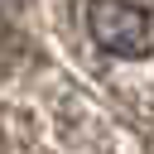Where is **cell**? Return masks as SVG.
<instances>
[{
  "label": "cell",
  "mask_w": 154,
  "mask_h": 154,
  "mask_svg": "<svg viewBox=\"0 0 154 154\" xmlns=\"http://www.w3.org/2000/svg\"><path fill=\"white\" fill-rule=\"evenodd\" d=\"M87 34L101 53L125 63L154 53V14L140 0H87Z\"/></svg>",
  "instance_id": "6da1fadb"
}]
</instances>
